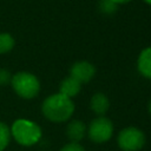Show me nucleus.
<instances>
[{
  "label": "nucleus",
  "instance_id": "1",
  "mask_svg": "<svg viewBox=\"0 0 151 151\" xmlns=\"http://www.w3.org/2000/svg\"><path fill=\"white\" fill-rule=\"evenodd\" d=\"M41 109L47 119L59 123L67 120L72 116L74 111V104L71 98H67L61 93H57L47 97L44 100Z\"/></svg>",
  "mask_w": 151,
  "mask_h": 151
},
{
  "label": "nucleus",
  "instance_id": "13",
  "mask_svg": "<svg viewBox=\"0 0 151 151\" xmlns=\"http://www.w3.org/2000/svg\"><path fill=\"white\" fill-rule=\"evenodd\" d=\"M117 4L113 2L112 0H100L99 2V8L103 13L105 14H112L117 11Z\"/></svg>",
  "mask_w": 151,
  "mask_h": 151
},
{
  "label": "nucleus",
  "instance_id": "4",
  "mask_svg": "<svg viewBox=\"0 0 151 151\" xmlns=\"http://www.w3.org/2000/svg\"><path fill=\"white\" fill-rule=\"evenodd\" d=\"M144 133L137 127H126L118 136L119 147L125 151H137L144 146Z\"/></svg>",
  "mask_w": 151,
  "mask_h": 151
},
{
  "label": "nucleus",
  "instance_id": "9",
  "mask_svg": "<svg viewBox=\"0 0 151 151\" xmlns=\"http://www.w3.org/2000/svg\"><path fill=\"white\" fill-rule=\"evenodd\" d=\"M85 134V124L80 120H73L67 126V136L72 143H78Z\"/></svg>",
  "mask_w": 151,
  "mask_h": 151
},
{
  "label": "nucleus",
  "instance_id": "8",
  "mask_svg": "<svg viewBox=\"0 0 151 151\" xmlns=\"http://www.w3.org/2000/svg\"><path fill=\"white\" fill-rule=\"evenodd\" d=\"M138 70L144 77L151 79V47L145 48L139 54Z\"/></svg>",
  "mask_w": 151,
  "mask_h": 151
},
{
  "label": "nucleus",
  "instance_id": "5",
  "mask_svg": "<svg viewBox=\"0 0 151 151\" xmlns=\"http://www.w3.org/2000/svg\"><path fill=\"white\" fill-rule=\"evenodd\" d=\"M112 132H113V125L111 120L105 117L96 118L88 127V136L91 140L96 143H104L109 140L112 136Z\"/></svg>",
  "mask_w": 151,
  "mask_h": 151
},
{
  "label": "nucleus",
  "instance_id": "10",
  "mask_svg": "<svg viewBox=\"0 0 151 151\" xmlns=\"http://www.w3.org/2000/svg\"><path fill=\"white\" fill-rule=\"evenodd\" d=\"M109 106H110L109 99L103 93H97L91 99V109L94 113H97L99 116L104 114L109 110Z\"/></svg>",
  "mask_w": 151,
  "mask_h": 151
},
{
  "label": "nucleus",
  "instance_id": "16",
  "mask_svg": "<svg viewBox=\"0 0 151 151\" xmlns=\"http://www.w3.org/2000/svg\"><path fill=\"white\" fill-rule=\"evenodd\" d=\"M113 2H116L117 5L118 4H124V2H127V1H130V0H112Z\"/></svg>",
  "mask_w": 151,
  "mask_h": 151
},
{
  "label": "nucleus",
  "instance_id": "2",
  "mask_svg": "<svg viewBox=\"0 0 151 151\" xmlns=\"http://www.w3.org/2000/svg\"><path fill=\"white\" fill-rule=\"evenodd\" d=\"M11 134L14 139L25 146H29L35 144L41 137V130L38 124L27 120V119H18L13 123L11 129Z\"/></svg>",
  "mask_w": 151,
  "mask_h": 151
},
{
  "label": "nucleus",
  "instance_id": "11",
  "mask_svg": "<svg viewBox=\"0 0 151 151\" xmlns=\"http://www.w3.org/2000/svg\"><path fill=\"white\" fill-rule=\"evenodd\" d=\"M14 46V39L8 33H0V54L9 52Z\"/></svg>",
  "mask_w": 151,
  "mask_h": 151
},
{
  "label": "nucleus",
  "instance_id": "15",
  "mask_svg": "<svg viewBox=\"0 0 151 151\" xmlns=\"http://www.w3.org/2000/svg\"><path fill=\"white\" fill-rule=\"evenodd\" d=\"M60 151H85V150L78 143H70V144L65 145Z\"/></svg>",
  "mask_w": 151,
  "mask_h": 151
},
{
  "label": "nucleus",
  "instance_id": "3",
  "mask_svg": "<svg viewBox=\"0 0 151 151\" xmlns=\"http://www.w3.org/2000/svg\"><path fill=\"white\" fill-rule=\"evenodd\" d=\"M14 91L22 98L31 99L39 93L40 84L35 76L27 72H19L11 79Z\"/></svg>",
  "mask_w": 151,
  "mask_h": 151
},
{
  "label": "nucleus",
  "instance_id": "14",
  "mask_svg": "<svg viewBox=\"0 0 151 151\" xmlns=\"http://www.w3.org/2000/svg\"><path fill=\"white\" fill-rule=\"evenodd\" d=\"M11 73L5 70V68H0V85H5L8 84L11 81Z\"/></svg>",
  "mask_w": 151,
  "mask_h": 151
},
{
  "label": "nucleus",
  "instance_id": "18",
  "mask_svg": "<svg viewBox=\"0 0 151 151\" xmlns=\"http://www.w3.org/2000/svg\"><path fill=\"white\" fill-rule=\"evenodd\" d=\"M145 1H146L147 4H150V5H151V0H145Z\"/></svg>",
  "mask_w": 151,
  "mask_h": 151
},
{
  "label": "nucleus",
  "instance_id": "17",
  "mask_svg": "<svg viewBox=\"0 0 151 151\" xmlns=\"http://www.w3.org/2000/svg\"><path fill=\"white\" fill-rule=\"evenodd\" d=\"M149 111H150V113H151V101H150V104H149Z\"/></svg>",
  "mask_w": 151,
  "mask_h": 151
},
{
  "label": "nucleus",
  "instance_id": "7",
  "mask_svg": "<svg viewBox=\"0 0 151 151\" xmlns=\"http://www.w3.org/2000/svg\"><path fill=\"white\" fill-rule=\"evenodd\" d=\"M80 87H81V84L77 79H74V78H72L70 76L68 78H65L61 81V84H60V92L59 93L64 94L67 98H72L76 94L79 93Z\"/></svg>",
  "mask_w": 151,
  "mask_h": 151
},
{
  "label": "nucleus",
  "instance_id": "6",
  "mask_svg": "<svg viewBox=\"0 0 151 151\" xmlns=\"http://www.w3.org/2000/svg\"><path fill=\"white\" fill-rule=\"evenodd\" d=\"M71 77L77 79L80 84L87 83L92 79L96 73V68L88 61H78L71 68Z\"/></svg>",
  "mask_w": 151,
  "mask_h": 151
},
{
  "label": "nucleus",
  "instance_id": "12",
  "mask_svg": "<svg viewBox=\"0 0 151 151\" xmlns=\"http://www.w3.org/2000/svg\"><path fill=\"white\" fill-rule=\"evenodd\" d=\"M9 139H11L9 127L6 124L0 123V151H4L6 149V146L9 143Z\"/></svg>",
  "mask_w": 151,
  "mask_h": 151
}]
</instances>
